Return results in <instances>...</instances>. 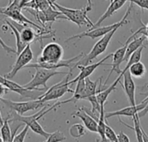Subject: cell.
<instances>
[{
  "label": "cell",
  "mask_w": 148,
  "mask_h": 142,
  "mask_svg": "<svg viewBox=\"0 0 148 142\" xmlns=\"http://www.w3.org/2000/svg\"><path fill=\"white\" fill-rule=\"evenodd\" d=\"M64 54L63 48L57 43H49L42 49L41 55L37 58V62L28 64L25 68H41L46 69H54L56 70L59 68H69L74 69L75 62L76 60H81L84 54L81 53L75 57L68 60H62Z\"/></svg>",
  "instance_id": "cell-1"
},
{
  "label": "cell",
  "mask_w": 148,
  "mask_h": 142,
  "mask_svg": "<svg viewBox=\"0 0 148 142\" xmlns=\"http://www.w3.org/2000/svg\"><path fill=\"white\" fill-rule=\"evenodd\" d=\"M61 106L60 104V102L55 103L54 105H52L51 107L48 108L47 106L42 108L39 112L36 113L35 115H30V116H23V115H20L18 114H16V112H13L11 111L10 114L8 115V119H9V122H22V123H24V125H27L34 133L42 136L43 138H45L46 140L50 136L51 134L46 132L42 127L41 126V124H39L38 122V120H40L42 116H44L47 113L56 109V108Z\"/></svg>",
  "instance_id": "cell-2"
},
{
  "label": "cell",
  "mask_w": 148,
  "mask_h": 142,
  "mask_svg": "<svg viewBox=\"0 0 148 142\" xmlns=\"http://www.w3.org/2000/svg\"><path fill=\"white\" fill-rule=\"evenodd\" d=\"M52 5L59 10L69 21H71L72 23H75L79 27L82 25H87L94 27V23L90 21V19L88 17V12L90 11L93 8V3L92 1L88 0L87 3V5L84 6L82 9H70L64 7L59 3H57L55 1H51Z\"/></svg>",
  "instance_id": "cell-3"
},
{
  "label": "cell",
  "mask_w": 148,
  "mask_h": 142,
  "mask_svg": "<svg viewBox=\"0 0 148 142\" xmlns=\"http://www.w3.org/2000/svg\"><path fill=\"white\" fill-rule=\"evenodd\" d=\"M27 3L26 0H14V1H10L7 6L4 7H0V15H3L5 16L10 17L12 19L14 22L18 23L20 24L23 25H31L34 26L36 29H37L40 31L45 30L40 25L33 23L30 21L28 17H26L22 12V9L24 8L25 3Z\"/></svg>",
  "instance_id": "cell-4"
},
{
  "label": "cell",
  "mask_w": 148,
  "mask_h": 142,
  "mask_svg": "<svg viewBox=\"0 0 148 142\" xmlns=\"http://www.w3.org/2000/svg\"><path fill=\"white\" fill-rule=\"evenodd\" d=\"M123 25H124V24H121V25L117 26V27H116L115 29H114L111 32H109L108 34H107V35H105L103 37H101V38L95 44V46L93 47V49H91V51H90L88 55L84 56L80 60V62H77L75 63L74 68H76V66H78V65H83V66L88 65V63H89L90 62H92L94 59H95V58L98 57L100 55H101L102 53H104V52L107 50V49H108V45H109V43H110L111 39L113 38L114 35L115 34V32H116L121 26H123Z\"/></svg>",
  "instance_id": "cell-5"
},
{
  "label": "cell",
  "mask_w": 148,
  "mask_h": 142,
  "mask_svg": "<svg viewBox=\"0 0 148 142\" xmlns=\"http://www.w3.org/2000/svg\"><path fill=\"white\" fill-rule=\"evenodd\" d=\"M56 75H68V73L63 71H58L54 69H41L37 68L36 69V73L32 76V79L27 83L23 85V87L29 90H39L42 88H39L38 87H42L44 89H48L47 87V82L53 76Z\"/></svg>",
  "instance_id": "cell-6"
},
{
  "label": "cell",
  "mask_w": 148,
  "mask_h": 142,
  "mask_svg": "<svg viewBox=\"0 0 148 142\" xmlns=\"http://www.w3.org/2000/svg\"><path fill=\"white\" fill-rule=\"evenodd\" d=\"M72 70L70 69L68 72L67 76L61 81L60 82L53 85L52 87H50L49 88H48V90L46 92H44V94L38 99L40 100L42 102L46 103L49 101H52V100H56L59 99L61 97H62L66 93H73L74 94V90L69 88V79L72 75Z\"/></svg>",
  "instance_id": "cell-7"
},
{
  "label": "cell",
  "mask_w": 148,
  "mask_h": 142,
  "mask_svg": "<svg viewBox=\"0 0 148 142\" xmlns=\"http://www.w3.org/2000/svg\"><path fill=\"white\" fill-rule=\"evenodd\" d=\"M131 3H130V6L129 8L127 9V10L126 11L124 16L122 17V19L118 22V23H115L114 24H110V25H108V26H103V27H98V28H95V29H92L91 30H88V31H84V32H82L80 34H77V35H75V36H72L70 37H69L65 42H69L72 39H75V38H82V37H89L91 39H95V38H98V37H103L105 35L108 34L109 32H111L114 29H115L117 26L121 25V24H126L127 22V16L129 15L130 13V10H131Z\"/></svg>",
  "instance_id": "cell-8"
},
{
  "label": "cell",
  "mask_w": 148,
  "mask_h": 142,
  "mask_svg": "<svg viewBox=\"0 0 148 142\" xmlns=\"http://www.w3.org/2000/svg\"><path fill=\"white\" fill-rule=\"evenodd\" d=\"M1 102H3L7 108H9L11 111L16 112V114L23 115L26 112L31 111V110H36L40 108H44L46 106H49V104L46 105V103L42 102L40 100H36V101H29V102H13L9 99H4V98H0Z\"/></svg>",
  "instance_id": "cell-9"
},
{
  "label": "cell",
  "mask_w": 148,
  "mask_h": 142,
  "mask_svg": "<svg viewBox=\"0 0 148 142\" xmlns=\"http://www.w3.org/2000/svg\"><path fill=\"white\" fill-rule=\"evenodd\" d=\"M0 83H2L9 91H12V92H15V93L20 95L22 96V98L32 99V101L38 100L44 94L42 92L48 90V89H44V88H42L39 90H29V89L24 88L23 87V85H19L16 82H15L11 80H8L2 75H0Z\"/></svg>",
  "instance_id": "cell-10"
},
{
  "label": "cell",
  "mask_w": 148,
  "mask_h": 142,
  "mask_svg": "<svg viewBox=\"0 0 148 142\" xmlns=\"http://www.w3.org/2000/svg\"><path fill=\"white\" fill-rule=\"evenodd\" d=\"M140 33V29H139L137 31H135V32L127 39V41L125 43V44H124L122 47H121L120 49H118L113 54V62H112V64H111V65H112V68H111V69H110V72H109V74H108V77H107V80H106L105 83L103 84V86H105V85L107 84V82H108V81L109 80V78H110L111 75L113 74V72H116L118 75H121V72H122V70L121 69V63H122V62H124V58H125V56H126V51H127V46H128L129 43H130L134 38H135Z\"/></svg>",
  "instance_id": "cell-11"
},
{
  "label": "cell",
  "mask_w": 148,
  "mask_h": 142,
  "mask_svg": "<svg viewBox=\"0 0 148 142\" xmlns=\"http://www.w3.org/2000/svg\"><path fill=\"white\" fill-rule=\"evenodd\" d=\"M32 59H33V52L29 44V45H27L26 48L17 56L16 62L14 63L11 70L9 73L3 75V77L8 80H11L20 69H22L23 68H25L28 64H29Z\"/></svg>",
  "instance_id": "cell-12"
},
{
  "label": "cell",
  "mask_w": 148,
  "mask_h": 142,
  "mask_svg": "<svg viewBox=\"0 0 148 142\" xmlns=\"http://www.w3.org/2000/svg\"><path fill=\"white\" fill-rule=\"evenodd\" d=\"M49 2H50L51 6L49 9H47L45 10H42V11H31L29 9H24V10H26L27 11L32 13L37 18V20L42 23V24L44 27H45L46 23H50V24H52L54 22H56L58 19H65V20H67V18L59 10H57L52 5L51 1H49Z\"/></svg>",
  "instance_id": "cell-13"
},
{
  "label": "cell",
  "mask_w": 148,
  "mask_h": 142,
  "mask_svg": "<svg viewBox=\"0 0 148 142\" xmlns=\"http://www.w3.org/2000/svg\"><path fill=\"white\" fill-rule=\"evenodd\" d=\"M110 57H113V54L108 55V56H105L103 59L100 60L99 62H95V63L88 64V65H86V66H83V65H78V66H76V68H78V69L81 70V72H80V74H79L75 79L69 81V85L75 84V83H76V82H77L78 81H80V80H85L86 78H88L89 75H92V74L95 72V70L99 66L104 65L103 63L105 62V61L108 60Z\"/></svg>",
  "instance_id": "cell-14"
},
{
  "label": "cell",
  "mask_w": 148,
  "mask_h": 142,
  "mask_svg": "<svg viewBox=\"0 0 148 142\" xmlns=\"http://www.w3.org/2000/svg\"><path fill=\"white\" fill-rule=\"evenodd\" d=\"M123 77V88L126 93V95L131 104V106L134 107L136 106V102H135V83L133 80V77L130 74V72L127 70L126 73L122 75Z\"/></svg>",
  "instance_id": "cell-15"
},
{
  "label": "cell",
  "mask_w": 148,
  "mask_h": 142,
  "mask_svg": "<svg viewBox=\"0 0 148 142\" xmlns=\"http://www.w3.org/2000/svg\"><path fill=\"white\" fill-rule=\"evenodd\" d=\"M147 105V102H142L140 104L136 105L134 107L130 106L124 108L122 109L114 111V112H107L105 113V120L107 121L108 119L114 117V116H127V117H134L136 114H138L140 111L143 110Z\"/></svg>",
  "instance_id": "cell-16"
},
{
  "label": "cell",
  "mask_w": 148,
  "mask_h": 142,
  "mask_svg": "<svg viewBox=\"0 0 148 142\" xmlns=\"http://www.w3.org/2000/svg\"><path fill=\"white\" fill-rule=\"evenodd\" d=\"M126 3H127L126 0H111L108 8L107 10L101 16V17L97 20V22L94 24L93 29L100 27V25H101L107 18H108V17L112 16L114 14H115L116 11H118L121 8H122V7L126 4Z\"/></svg>",
  "instance_id": "cell-17"
},
{
  "label": "cell",
  "mask_w": 148,
  "mask_h": 142,
  "mask_svg": "<svg viewBox=\"0 0 148 142\" xmlns=\"http://www.w3.org/2000/svg\"><path fill=\"white\" fill-rule=\"evenodd\" d=\"M73 117H78L82 120L83 122V126L90 132L92 133H97V128H98V122L95 121L92 116H90L88 114H87L82 108H79L77 111L72 113L71 115Z\"/></svg>",
  "instance_id": "cell-18"
},
{
  "label": "cell",
  "mask_w": 148,
  "mask_h": 142,
  "mask_svg": "<svg viewBox=\"0 0 148 142\" xmlns=\"http://www.w3.org/2000/svg\"><path fill=\"white\" fill-rule=\"evenodd\" d=\"M101 79L102 77H100V85H98V88H97V94H96V98H97V101L101 106V108H104V105L109 96V95L116 89V86L117 84L121 82V76L119 75V77H117V79L114 81V82L113 84H111L109 87H108L106 89H102L101 88Z\"/></svg>",
  "instance_id": "cell-19"
},
{
  "label": "cell",
  "mask_w": 148,
  "mask_h": 142,
  "mask_svg": "<svg viewBox=\"0 0 148 142\" xmlns=\"http://www.w3.org/2000/svg\"><path fill=\"white\" fill-rule=\"evenodd\" d=\"M147 39V36H144V35H141L139 37H135L128 44L127 46V51H126V56H125V58H124V62H128L130 56L136 51L138 50L141 46H143L144 44V42L146 41Z\"/></svg>",
  "instance_id": "cell-20"
},
{
  "label": "cell",
  "mask_w": 148,
  "mask_h": 142,
  "mask_svg": "<svg viewBox=\"0 0 148 142\" xmlns=\"http://www.w3.org/2000/svg\"><path fill=\"white\" fill-rule=\"evenodd\" d=\"M99 82L100 78L95 82L91 81L89 77L85 79V100H88L90 97L96 95Z\"/></svg>",
  "instance_id": "cell-21"
},
{
  "label": "cell",
  "mask_w": 148,
  "mask_h": 142,
  "mask_svg": "<svg viewBox=\"0 0 148 142\" xmlns=\"http://www.w3.org/2000/svg\"><path fill=\"white\" fill-rule=\"evenodd\" d=\"M3 23H5V24L8 26V27H10V29H11V31H12V33L15 35V36H16V55L18 56L25 48H26V46L27 45H25L24 43H23V42H22V40H21V36H20V32H19V30L9 21V20H7V19H4L3 20Z\"/></svg>",
  "instance_id": "cell-22"
},
{
  "label": "cell",
  "mask_w": 148,
  "mask_h": 142,
  "mask_svg": "<svg viewBox=\"0 0 148 142\" xmlns=\"http://www.w3.org/2000/svg\"><path fill=\"white\" fill-rule=\"evenodd\" d=\"M133 120H134V128H132L131 126L127 125V123H125V122H123L121 121H120V122H121L122 124H124L127 128H132L134 131V133L136 134V139H137L138 142H143V133H142L143 128L141 127V124H140V117H139L138 114H136L133 117Z\"/></svg>",
  "instance_id": "cell-23"
},
{
  "label": "cell",
  "mask_w": 148,
  "mask_h": 142,
  "mask_svg": "<svg viewBox=\"0 0 148 142\" xmlns=\"http://www.w3.org/2000/svg\"><path fill=\"white\" fill-rule=\"evenodd\" d=\"M106 120H105V112H104V108H101V113H100V117L98 120V128H97V134L101 137V141L103 142H108L106 135H105V131H106Z\"/></svg>",
  "instance_id": "cell-24"
},
{
  "label": "cell",
  "mask_w": 148,
  "mask_h": 142,
  "mask_svg": "<svg viewBox=\"0 0 148 142\" xmlns=\"http://www.w3.org/2000/svg\"><path fill=\"white\" fill-rule=\"evenodd\" d=\"M144 49H145V45L141 46L138 50H136V51L130 56V58H129V60H128V62H127V66H126L125 69L122 70V72H121V74L120 76L122 77V75H123L124 73H126V72L129 69V68H130L132 65H134V64H135V63L140 62V59H141V57H142V51H143Z\"/></svg>",
  "instance_id": "cell-25"
},
{
  "label": "cell",
  "mask_w": 148,
  "mask_h": 142,
  "mask_svg": "<svg viewBox=\"0 0 148 142\" xmlns=\"http://www.w3.org/2000/svg\"><path fill=\"white\" fill-rule=\"evenodd\" d=\"M128 71L130 72L132 77H135V78H141L145 75L146 74V71H147V69H146V66L143 62H137L134 65H132Z\"/></svg>",
  "instance_id": "cell-26"
},
{
  "label": "cell",
  "mask_w": 148,
  "mask_h": 142,
  "mask_svg": "<svg viewBox=\"0 0 148 142\" xmlns=\"http://www.w3.org/2000/svg\"><path fill=\"white\" fill-rule=\"evenodd\" d=\"M69 131V134L75 139H79L86 134V128L81 123H76L72 125Z\"/></svg>",
  "instance_id": "cell-27"
},
{
  "label": "cell",
  "mask_w": 148,
  "mask_h": 142,
  "mask_svg": "<svg viewBox=\"0 0 148 142\" xmlns=\"http://www.w3.org/2000/svg\"><path fill=\"white\" fill-rule=\"evenodd\" d=\"M65 140H66V136L62 133L59 131H56L52 133L50 136L44 142H62L64 141Z\"/></svg>",
  "instance_id": "cell-28"
},
{
  "label": "cell",
  "mask_w": 148,
  "mask_h": 142,
  "mask_svg": "<svg viewBox=\"0 0 148 142\" xmlns=\"http://www.w3.org/2000/svg\"><path fill=\"white\" fill-rule=\"evenodd\" d=\"M106 131H105V135L107 140H108L110 142H118L117 140V134L112 129V128L108 124V121H106Z\"/></svg>",
  "instance_id": "cell-29"
},
{
  "label": "cell",
  "mask_w": 148,
  "mask_h": 142,
  "mask_svg": "<svg viewBox=\"0 0 148 142\" xmlns=\"http://www.w3.org/2000/svg\"><path fill=\"white\" fill-rule=\"evenodd\" d=\"M29 129V128L27 125H24L22 131L20 133H17V134H16V136L14 137L13 142H24L25 137L28 134Z\"/></svg>",
  "instance_id": "cell-30"
},
{
  "label": "cell",
  "mask_w": 148,
  "mask_h": 142,
  "mask_svg": "<svg viewBox=\"0 0 148 142\" xmlns=\"http://www.w3.org/2000/svg\"><path fill=\"white\" fill-rule=\"evenodd\" d=\"M0 45H1V47L3 49V50L6 51L7 54H16V49H14L13 48L8 46V45L3 41V39H2L1 37H0Z\"/></svg>",
  "instance_id": "cell-31"
},
{
  "label": "cell",
  "mask_w": 148,
  "mask_h": 142,
  "mask_svg": "<svg viewBox=\"0 0 148 142\" xmlns=\"http://www.w3.org/2000/svg\"><path fill=\"white\" fill-rule=\"evenodd\" d=\"M133 3L138 5L142 9H147L148 10V0H133L131 1Z\"/></svg>",
  "instance_id": "cell-32"
},
{
  "label": "cell",
  "mask_w": 148,
  "mask_h": 142,
  "mask_svg": "<svg viewBox=\"0 0 148 142\" xmlns=\"http://www.w3.org/2000/svg\"><path fill=\"white\" fill-rule=\"evenodd\" d=\"M117 140H118V142H131L129 137L123 131H121L117 134Z\"/></svg>",
  "instance_id": "cell-33"
},
{
  "label": "cell",
  "mask_w": 148,
  "mask_h": 142,
  "mask_svg": "<svg viewBox=\"0 0 148 142\" xmlns=\"http://www.w3.org/2000/svg\"><path fill=\"white\" fill-rule=\"evenodd\" d=\"M143 102H147V105H146V107H145V108H144L143 110H141V111H140V112L138 113V115H139L140 119L141 117H144V116L148 113V97H147Z\"/></svg>",
  "instance_id": "cell-34"
},
{
  "label": "cell",
  "mask_w": 148,
  "mask_h": 142,
  "mask_svg": "<svg viewBox=\"0 0 148 142\" xmlns=\"http://www.w3.org/2000/svg\"><path fill=\"white\" fill-rule=\"evenodd\" d=\"M8 92H9V90L2 83H0V98H3V95L7 94Z\"/></svg>",
  "instance_id": "cell-35"
},
{
  "label": "cell",
  "mask_w": 148,
  "mask_h": 142,
  "mask_svg": "<svg viewBox=\"0 0 148 142\" xmlns=\"http://www.w3.org/2000/svg\"><path fill=\"white\" fill-rule=\"evenodd\" d=\"M142 133H143V142H148V135L144 129H142Z\"/></svg>",
  "instance_id": "cell-36"
},
{
  "label": "cell",
  "mask_w": 148,
  "mask_h": 142,
  "mask_svg": "<svg viewBox=\"0 0 148 142\" xmlns=\"http://www.w3.org/2000/svg\"><path fill=\"white\" fill-rule=\"evenodd\" d=\"M3 124V116H2V114H1V110H0V126H2Z\"/></svg>",
  "instance_id": "cell-37"
},
{
  "label": "cell",
  "mask_w": 148,
  "mask_h": 142,
  "mask_svg": "<svg viewBox=\"0 0 148 142\" xmlns=\"http://www.w3.org/2000/svg\"><path fill=\"white\" fill-rule=\"evenodd\" d=\"M2 29H3V32H6V31L8 30V26L3 25V26H2Z\"/></svg>",
  "instance_id": "cell-38"
},
{
  "label": "cell",
  "mask_w": 148,
  "mask_h": 142,
  "mask_svg": "<svg viewBox=\"0 0 148 142\" xmlns=\"http://www.w3.org/2000/svg\"><path fill=\"white\" fill-rule=\"evenodd\" d=\"M101 141V140H99V139H96V140H95V142H100Z\"/></svg>",
  "instance_id": "cell-39"
},
{
  "label": "cell",
  "mask_w": 148,
  "mask_h": 142,
  "mask_svg": "<svg viewBox=\"0 0 148 142\" xmlns=\"http://www.w3.org/2000/svg\"><path fill=\"white\" fill-rule=\"evenodd\" d=\"M0 142H3V140H2V138H1V136H0Z\"/></svg>",
  "instance_id": "cell-40"
},
{
  "label": "cell",
  "mask_w": 148,
  "mask_h": 142,
  "mask_svg": "<svg viewBox=\"0 0 148 142\" xmlns=\"http://www.w3.org/2000/svg\"><path fill=\"white\" fill-rule=\"evenodd\" d=\"M147 36V38H148V35H147V36Z\"/></svg>",
  "instance_id": "cell-41"
},
{
  "label": "cell",
  "mask_w": 148,
  "mask_h": 142,
  "mask_svg": "<svg viewBox=\"0 0 148 142\" xmlns=\"http://www.w3.org/2000/svg\"><path fill=\"white\" fill-rule=\"evenodd\" d=\"M100 142H103V141H100Z\"/></svg>",
  "instance_id": "cell-42"
}]
</instances>
